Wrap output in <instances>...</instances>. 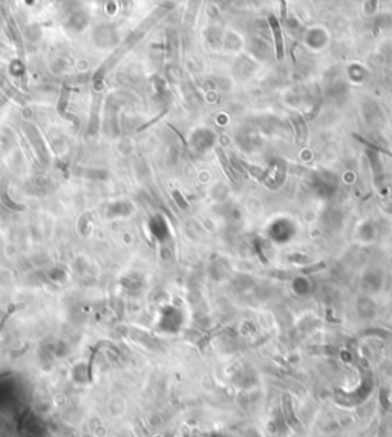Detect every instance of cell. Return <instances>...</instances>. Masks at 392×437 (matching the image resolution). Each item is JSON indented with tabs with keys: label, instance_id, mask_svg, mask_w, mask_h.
Instances as JSON below:
<instances>
[{
	"label": "cell",
	"instance_id": "obj_1",
	"mask_svg": "<svg viewBox=\"0 0 392 437\" xmlns=\"http://www.w3.org/2000/svg\"><path fill=\"white\" fill-rule=\"evenodd\" d=\"M268 22H270V25H272V30H273V37H274V43H276L278 57L282 59V30H280V25H279V20L274 16H270Z\"/></svg>",
	"mask_w": 392,
	"mask_h": 437
}]
</instances>
